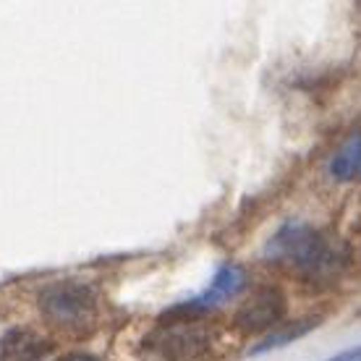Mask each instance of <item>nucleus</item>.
<instances>
[{"label":"nucleus","instance_id":"9","mask_svg":"<svg viewBox=\"0 0 361 361\" xmlns=\"http://www.w3.org/2000/svg\"><path fill=\"white\" fill-rule=\"evenodd\" d=\"M361 359V351H359V345L356 348H348V351H343L341 356H335V359L330 361H359Z\"/></svg>","mask_w":361,"mask_h":361},{"label":"nucleus","instance_id":"2","mask_svg":"<svg viewBox=\"0 0 361 361\" xmlns=\"http://www.w3.org/2000/svg\"><path fill=\"white\" fill-rule=\"evenodd\" d=\"M39 312L58 333L87 335L99 319V296L82 280H58L39 290Z\"/></svg>","mask_w":361,"mask_h":361},{"label":"nucleus","instance_id":"6","mask_svg":"<svg viewBox=\"0 0 361 361\" xmlns=\"http://www.w3.org/2000/svg\"><path fill=\"white\" fill-rule=\"evenodd\" d=\"M53 345L29 327H13L0 338V361H42Z\"/></svg>","mask_w":361,"mask_h":361},{"label":"nucleus","instance_id":"5","mask_svg":"<svg viewBox=\"0 0 361 361\" xmlns=\"http://www.w3.org/2000/svg\"><path fill=\"white\" fill-rule=\"evenodd\" d=\"M286 293L278 286H262L257 288L252 296L246 298L241 307L235 309L233 325L238 333L244 335H257L275 327L286 317Z\"/></svg>","mask_w":361,"mask_h":361},{"label":"nucleus","instance_id":"3","mask_svg":"<svg viewBox=\"0 0 361 361\" xmlns=\"http://www.w3.org/2000/svg\"><path fill=\"white\" fill-rule=\"evenodd\" d=\"M147 351L157 361H202L212 351V333L189 319H163L147 338Z\"/></svg>","mask_w":361,"mask_h":361},{"label":"nucleus","instance_id":"10","mask_svg":"<svg viewBox=\"0 0 361 361\" xmlns=\"http://www.w3.org/2000/svg\"><path fill=\"white\" fill-rule=\"evenodd\" d=\"M61 361H99L97 356H90V353H71V356H66Z\"/></svg>","mask_w":361,"mask_h":361},{"label":"nucleus","instance_id":"7","mask_svg":"<svg viewBox=\"0 0 361 361\" xmlns=\"http://www.w3.org/2000/svg\"><path fill=\"white\" fill-rule=\"evenodd\" d=\"M330 176L335 180H341V183H348V180L359 178V171H361V136L359 131L351 134V139L345 142L335 157L330 160Z\"/></svg>","mask_w":361,"mask_h":361},{"label":"nucleus","instance_id":"8","mask_svg":"<svg viewBox=\"0 0 361 361\" xmlns=\"http://www.w3.org/2000/svg\"><path fill=\"white\" fill-rule=\"evenodd\" d=\"M319 322H322L319 317L293 319V322H290V325H286L283 330H275V333H270L264 341H259V343L252 348V353H264V351H272V348H283V345L293 343V341H296V338H301V335H307L309 330H314Z\"/></svg>","mask_w":361,"mask_h":361},{"label":"nucleus","instance_id":"1","mask_svg":"<svg viewBox=\"0 0 361 361\" xmlns=\"http://www.w3.org/2000/svg\"><path fill=\"white\" fill-rule=\"evenodd\" d=\"M262 257L283 270L296 272L298 278L325 283L341 275L348 252L343 246L327 241L325 235L304 220H288L267 241Z\"/></svg>","mask_w":361,"mask_h":361},{"label":"nucleus","instance_id":"4","mask_svg":"<svg viewBox=\"0 0 361 361\" xmlns=\"http://www.w3.org/2000/svg\"><path fill=\"white\" fill-rule=\"evenodd\" d=\"M246 270L244 267H238V264L228 262L223 267H217V272L212 275V283H209L207 288L202 290L199 296L189 298V301H183L178 304L176 309H171L165 319L171 317V319H194L199 314H207V312H215L220 309L223 304H228L233 296H238L241 290L246 288Z\"/></svg>","mask_w":361,"mask_h":361}]
</instances>
